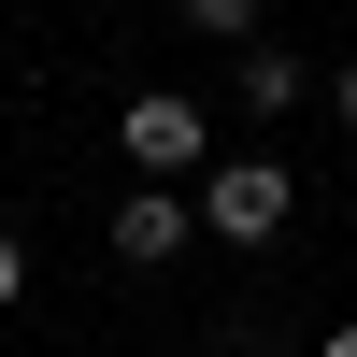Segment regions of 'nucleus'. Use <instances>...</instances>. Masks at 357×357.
Instances as JSON below:
<instances>
[{
  "instance_id": "obj_1",
  "label": "nucleus",
  "mask_w": 357,
  "mask_h": 357,
  "mask_svg": "<svg viewBox=\"0 0 357 357\" xmlns=\"http://www.w3.org/2000/svg\"><path fill=\"white\" fill-rule=\"evenodd\" d=\"M114 143H129L143 186H215V100H186V86H143L114 114Z\"/></svg>"
},
{
  "instance_id": "obj_2",
  "label": "nucleus",
  "mask_w": 357,
  "mask_h": 357,
  "mask_svg": "<svg viewBox=\"0 0 357 357\" xmlns=\"http://www.w3.org/2000/svg\"><path fill=\"white\" fill-rule=\"evenodd\" d=\"M286 215H301V172L286 158H215V186H200V229L215 243H272Z\"/></svg>"
},
{
  "instance_id": "obj_3",
  "label": "nucleus",
  "mask_w": 357,
  "mask_h": 357,
  "mask_svg": "<svg viewBox=\"0 0 357 357\" xmlns=\"http://www.w3.org/2000/svg\"><path fill=\"white\" fill-rule=\"evenodd\" d=\"M100 243L129 257V272H158V257H186V243H200V200H186V186H129V200L100 215Z\"/></svg>"
},
{
  "instance_id": "obj_4",
  "label": "nucleus",
  "mask_w": 357,
  "mask_h": 357,
  "mask_svg": "<svg viewBox=\"0 0 357 357\" xmlns=\"http://www.w3.org/2000/svg\"><path fill=\"white\" fill-rule=\"evenodd\" d=\"M229 100L243 114H301V43H243L229 57Z\"/></svg>"
},
{
  "instance_id": "obj_5",
  "label": "nucleus",
  "mask_w": 357,
  "mask_h": 357,
  "mask_svg": "<svg viewBox=\"0 0 357 357\" xmlns=\"http://www.w3.org/2000/svg\"><path fill=\"white\" fill-rule=\"evenodd\" d=\"M215 357H286V329H272V314H229V329H215Z\"/></svg>"
},
{
  "instance_id": "obj_6",
  "label": "nucleus",
  "mask_w": 357,
  "mask_h": 357,
  "mask_svg": "<svg viewBox=\"0 0 357 357\" xmlns=\"http://www.w3.org/2000/svg\"><path fill=\"white\" fill-rule=\"evenodd\" d=\"M29 301V257H15V229H0V314H15Z\"/></svg>"
},
{
  "instance_id": "obj_7",
  "label": "nucleus",
  "mask_w": 357,
  "mask_h": 357,
  "mask_svg": "<svg viewBox=\"0 0 357 357\" xmlns=\"http://www.w3.org/2000/svg\"><path fill=\"white\" fill-rule=\"evenodd\" d=\"M329 100H343V129H357V57H343V86H329Z\"/></svg>"
},
{
  "instance_id": "obj_8",
  "label": "nucleus",
  "mask_w": 357,
  "mask_h": 357,
  "mask_svg": "<svg viewBox=\"0 0 357 357\" xmlns=\"http://www.w3.org/2000/svg\"><path fill=\"white\" fill-rule=\"evenodd\" d=\"M314 357H357V314H343V329H329V343H314Z\"/></svg>"
}]
</instances>
